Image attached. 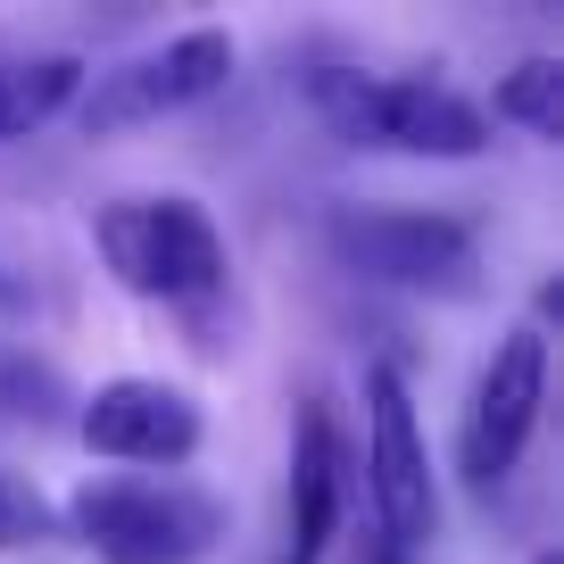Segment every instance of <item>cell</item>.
<instances>
[{
  "mask_svg": "<svg viewBox=\"0 0 564 564\" xmlns=\"http://www.w3.org/2000/svg\"><path fill=\"white\" fill-rule=\"evenodd\" d=\"M91 249H100V265L124 291H141V300L192 307V300H216V291H225V232L183 192L108 199V208L91 216Z\"/></svg>",
  "mask_w": 564,
  "mask_h": 564,
  "instance_id": "obj_1",
  "label": "cell"
},
{
  "mask_svg": "<svg viewBox=\"0 0 564 564\" xmlns=\"http://www.w3.org/2000/svg\"><path fill=\"white\" fill-rule=\"evenodd\" d=\"M67 523L100 564H199L225 531V507L183 474H91L67 498Z\"/></svg>",
  "mask_w": 564,
  "mask_h": 564,
  "instance_id": "obj_2",
  "label": "cell"
},
{
  "mask_svg": "<svg viewBox=\"0 0 564 564\" xmlns=\"http://www.w3.org/2000/svg\"><path fill=\"white\" fill-rule=\"evenodd\" d=\"M324 117L349 150H382V159H481L490 150V117L432 75H333Z\"/></svg>",
  "mask_w": 564,
  "mask_h": 564,
  "instance_id": "obj_3",
  "label": "cell"
},
{
  "mask_svg": "<svg viewBox=\"0 0 564 564\" xmlns=\"http://www.w3.org/2000/svg\"><path fill=\"white\" fill-rule=\"evenodd\" d=\"M333 258L366 282L415 291V300H465L481 282V241L465 216L432 208H340L333 216Z\"/></svg>",
  "mask_w": 564,
  "mask_h": 564,
  "instance_id": "obj_4",
  "label": "cell"
},
{
  "mask_svg": "<svg viewBox=\"0 0 564 564\" xmlns=\"http://www.w3.org/2000/svg\"><path fill=\"white\" fill-rule=\"evenodd\" d=\"M225 75H232V34L225 25H192V34L159 42V51H133V58H117V67L84 75L75 124H84V133H133V124L199 108L208 91H225Z\"/></svg>",
  "mask_w": 564,
  "mask_h": 564,
  "instance_id": "obj_5",
  "label": "cell"
},
{
  "mask_svg": "<svg viewBox=\"0 0 564 564\" xmlns=\"http://www.w3.org/2000/svg\"><path fill=\"white\" fill-rule=\"evenodd\" d=\"M366 507L373 531H390L399 547H423L441 531V490H432V457L415 432V399L390 357L366 366Z\"/></svg>",
  "mask_w": 564,
  "mask_h": 564,
  "instance_id": "obj_6",
  "label": "cell"
},
{
  "mask_svg": "<svg viewBox=\"0 0 564 564\" xmlns=\"http://www.w3.org/2000/svg\"><path fill=\"white\" fill-rule=\"evenodd\" d=\"M540 406H547V333L540 324H514L490 349V366H481L465 432H457V465H465L474 490H498L523 465L531 432H540Z\"/></svg>",
  "mask_w": 564,
  "mask_h": 564,
  "instance_id": "obj_7",
  "label": "cell"
},
{
  "mask_svg": "<svg viewBox=\"0 0 564 564\" xmlns=\"http://www.w3.org/2000/svg\"><path fill=\"white\" fill-rule=\"evenodd\" d=\"M199 406L192 390L150 382V373H117V382L84 390L75 399V441L108 465H133V474H175L199 457Z\"/></svg>",
  "mask_w": 564,
  "mask_h": 564,
  "instance_id": "obj_8",
  "label": "cell"
},
{
  "mask_svg": "<svg viewBox=\"0 0 564 564\" xmlns=\"http://www.w3.org/2000/svg\"><path fill=\"white\" fill-rule=\"evenodd\" d=\"M340 514H349V448H340L333 415L307 406L300 441H291V523H282V556L274 564H324Z\"/></svg>",
  "mask_w": 564,
  "mask_h": 564,
  "instance_id": "obj_9",
  "label": "cell"
},
{
  "mask_svg": "<svg viewBox=\"0 0 564 564\" xmlns=\"http://www.w3.org/2000/svg\"><path fill=\"white\" fill-rule=\"evenodd\" d=\"M84 91V58L34 51V58H0V150H18L25 133H42L51 117H67Z\"/></svg>",
  "mask_w": 564,
  "mask_h": 564,
  "instance_id": "obj_10",
  "label": "cell"
},
{
  "mask_svg": "<svg viewBox=\"0 0 564 564\" xmlns=\"http://www.w3.org/2000/svg\"><path fill=\"white\" fill-rule=\"evenodd\" d=\"M490 108L514 124V133L556 141L564 133V58H514V67L498 75V100Z\"/></svg>",
  "mask_w": 564,
  "mask_h": 564,
  "instance_id": "obj_11",
  "label": "cell"
},
{
  "mask_svg": "<svg viewBox=\"0 0 564 564\" xmlns=\"http://www.w3.org/2000/svg\"><path fill=\"white\" fill-rule=\"evenodd\" d=\"M58 415H75L58 366H42V357H25V349H0V432H42V423H58Z\"/></svg>",
  "mask_w": 564,
  "mask_h": 564,
  "instance_id": "obj_12",
  "label": "cell"
},
{
  "mask_svg": "<svg viewBox=\"0 0 564 564\" xmlns=\"http://www.w3.org/2000/svg\"><path fill=\"white\" fill-rule=\"evenodd\" d=\"M51 531H58L51 498H42L25 474H9V465H0V556H9V547H34V540H51Z\"/></svg>",
  "mask_w": 564,
  "mask_h": 564,
  "instance_id": "obj_13",
  "label": "cell"
},
{
  "mask_svg": "<svg viewBox=\"0 0 564 564\" xmlns=\"http://www.w3.org/2000/svg\"><path fill=\"white\" fill-rule=\"evenodd\" d=\"M366 564H415V547H399L390 531H373V540H366Z\"/></svg>",
  "mask_w": 564,
  "mask_h": 564,
  "instance_id": "obj_14",
  "label": "cell"
},
{
  "mask_svg": "<svg viewBox=\"0 0 564 564\" xmlns=\"http://www.w3.org/2000/svg\"><path fill=\"white\" fill-rule=\"evenodd\" d=\"M0 307H25V282L18 274H0Z\"/></svg>",
  "mask_w": 564,
  "mask_h": 564,
  "instance_id": "obj_15",
  "label": "cell"
},
{
  "mask_svg": "<svg viewBox=\"0 0 564 564\" xmlns=\"http://www.w3.org/2000/svg\"><path fill=\"white\" fill-rule=\"evenodd\" d=\"M531 564H556V556H531Z\"/></svg>",
  "mask_w": 564,
  "mask_h": 564,
  "instance_id": "obj_16",
  "label": "cell"
}]
</instances>
